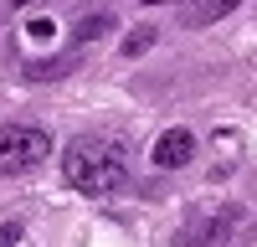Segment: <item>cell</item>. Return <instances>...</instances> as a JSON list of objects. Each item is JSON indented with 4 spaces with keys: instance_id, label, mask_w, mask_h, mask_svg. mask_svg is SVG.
I'll return each instance as SVG.
<instances>
[{
    "instance_id": "1",
    "label": "cell",
    "mask_w": 257,
    "mask_h": 247,
    "mask_svg": "<svg viewBox=\"0 0 257 247\" xmlns=\"http://www.w3.org/2000/svg\"><path fill=\"white\" fill-rule=\"evenodd\" d=\"M62 180L82 196H113L128 185V155L113 139H72L62 155Z\"/></svg>"
},
{
    "instance_id": "2",
    "label": "cell",
    "mask_w": 257,
    "mask_h": 247,
    "mask_svg": "<svg viewBox=\"0 0 257 247\" xmlns=\"http://www.w3.org/2000/svg\"><path fill=\"white\" fill-rule=\"evenodd\" d=\"M47 155H52L47 129H31V124H0V175H26Z\"/></svg>"
},
{
    "instance_id": "3",
    "label": "cell",
    "mask_w": 257,
    "mask_h": 247,
    "mask_svg": "<svg viewBox=\"0 0 257 247\" xmlns=\"http://www.w3.org/2000/svg\"><path fill=\"white\" fill-rule=\"evenodd\" d=\"M149 160H155V170H185L196 160V134L190 129H165L155 139V150H149Z\"/></svg>"
},
{
    "instance_id": "4",
    "label": "cell",
    "mask_w": 257,
    "mask_h": 247,
    "mask_svg": "<svg viewBox=\"0 0 257 247\" xmlns=\"http://www.w3.org/2000/svg\"><path fill=\"white\" fill-rule=\"evenodd\" d=\"M242 0H196V6L185 11V21L190 26H211V21H221V16H231Z\"/></svg>"
},
{
    "instance_id": "5",
    "label": "cell",
    "mask_w": 257,
    "mask_h": 247,
    "mask_svg": "<svg viewBox=\"0 0 257 247\" xmlns=\"http://www.w3.org/2000/svg\"><path fill=\"white\" fill-rule=\"evenodd\" d=\"M108 31H113V16H108V11H98V16H82L72 36H77V47H82V41H98V36H108Z\"/></svg>"
},
{
    "instance_id": "6",
    "label": "cell",
    "mask_w": 257,
    "mask_h": 247,
    "mask_svg": "<svg viewBox=\"0 0 257 247\" xmlns=\"http://www.w3.org/2000/svg\"><path fill=\"white\" fill-rule=\"evenodd\" d=\"M149 47H155V26H139L134 36H128V41H123V57H144Z\"/></svg>"
},
{
    "instance_id": "7",
    "label": "cell",
    "mask_w": 257,
    "mask_h": 247,
    "mask_svg": "<svg viewBox=\"0 0 257 247\" xmlns=\"http://www.w3.org/2000/svg\"><path fill=\"white\" fill-rule=\"evenodd\" d=\"M52 31H57V26H52L47 16H36L31 26H26V36H31V41H52Z\"/></svg>"
},
{
    "instance_id": "8",
    "label": "cell",
    "mask_w": 257,
    "mask_h": 247,
    "mask_svg": "<svg viewBox=\"0 0 257 247\" xmlns=\"http://www.w3.org/2000/svg\"><path fill=\"white\" fill-rule=\"evenodd\" d=\"M21 242V221H6V226H0V247H16Z\"/></svg>"
},
{
    "instance_id": "9",
    "label": "cell",
    "mask_w": 257,
    "mask_h": 247,
    "mask_svg": "<svg viewBox=\"0 0 257 247\" xmlns=\"http://www.w3.org/2000/svg\"><path fill=\"white\" fill-rule=\"evenodd\" d=\"M144 6H165V0H144Z\"/></svg>"
},
{
    "instance_id": "10",
    "label": "cell",
    "mask_w": 257,
    "mask_h": 247,
    "mask_svg": "<svg viewBox=\"0 0 257 247\" xmlns=\"http://www.w3.org/2000/svg\"><path fill=\"white\" fill-rule=\"evenodd\" d=\"M16 6H31V0H16Z\"/></svg>"
}]
</instances>
